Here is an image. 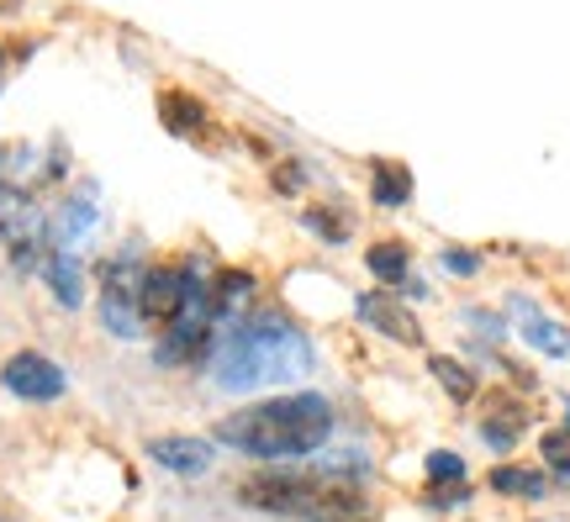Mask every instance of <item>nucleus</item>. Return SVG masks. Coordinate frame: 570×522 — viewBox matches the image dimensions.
Segmentation results:
<instances>
[{
    "label": "nucleus",
    "instance_id": "obj_14",
    "mask_svg": "<svg viewBox=\"0 0 570 522\" xmlns=\"http://www.w3.org/2000/svg\"><path fill=\"white\" fill-rule=\"evenodd\" d=\"M487 485L497 491V496H523V502H539V496H550V481H544V470H529V464H497Z\"/></svg>",
    "mask_w": 570,
    "mask_h": 522
},
{
    "label": "nucleus",
    "instance_id": "obj_3",
    "mask_svg": "<svg viewBox=\"0 0 570 522\" xmlns=\"http://www.w3.org/2000/svg\"><path fill=\"white\" fill-rule=\"evenodd\" d=\"M142 322H159V333L169 322L185 317V264H148L138 285Z\"/></svg>",
    "mask_w": 570,
    "mask_h": 522
},
{
    "label": "nucleus",
    "instance_id": "obj_13",
    "mask_svg": "<svg viewBox=\"0 0 570 522\" xmlns=\"http://www.w3.org/2000/svg\"><path fill=\"white\" fill-rule=\"evenodd\" d=\"M248 296H254V275L248 269H223L212 280V322H233L244 312Z\"/></svg>",
    "mask_w": 570,
    "mask_h": 522
},
{
    "label": "nucleus",
    "instance_id": "obj_15",
    "mask_svg": "<svg viewBox=\"0 0 570 522\" xmlns=\"http://www.w3.org/2000/svg\"><path fill=\"white\" fill-rule=\"evenodd\" d=\"M365 269L375 275V280L386 285V290H402V285L412 280V254L407 243H375L365 254Z\"/></svg>",
    "mask_w": 570,
    "mask_h": 522
},
{
    "label": "nucleus",
    "instance_id": "obj_18",
    "mask_svg": "<svg viewBox=\"0 0 570 522\" xmlns=\"http://www.w3.org/2000/svg\"><path fill=\"white\" fill-rule=\"evenodd\" d=\"M302 227H306V233H317L323 243H333V248H338V243H348V221L338 217V211H327V206H306Z\"/></svg>",
    "mask_w": 570,
    "mask_h": 522
},
{
    "label": "nucleus",
    "instance_id": "obj_23",
    "mask_svg": "<svg viewBox=\"0 0 570 522\" xmlns=\"http://www.w3.org/2000/svg\"><path fill=\"white\" fill-rule=\"evenodd\" d=\"M302 185V169L291 164V169H275V190H296Z\"/></svg>",
    "mask_w": 570,
    "mask_h": 522
},
{
    "label": "nucleus",
    "instance_id": "obj_17",
    "mask_svg": "<svg viewBox=\"0 0 570 522\" xmlns=\"http://www.w3.org/2000/svg\"><path fill=\"white\" fill-rule=\"evenodd\" d=\"M428 370H433V381L444 385L454 402H470V396H475V375H470L460 360H449V354H433V360H428Z\"/></svg>",
    "mask_w": 570,
    "mask_h": 522
},
{
    "label": "nucleus",
    "instance_id": "obj_2",
    "mask_svg": "<svg viewBox=\"0 0 570 522\" xmlns=\"http://www.w3.org/2000/svg\"><path fill=\"white\" fill-rule=\"evenodd\" d=\"M0 385H6L11 396H21V402L48 406V402H59L63 391H69V375H63V364H53L48 354L21 348V354H11V360L0 364Z\"/></svg>",
    "mask_w": 570,
    "mask_h": 522
},
{
    "label": "nucleus",
    "instance_id": "obj_4",
    "mask_svg": "<svg viewBox=\"0 0 570 522\" xmlns=\"http://www.w3.org/2000/svg\"><path fill=\"white\" fill-rule=\"evenodd\" d=\"M212 327L217 322H169L159 333V343H154V364L159 370H185V364H212Z\"/></svg>",
    "mask_w": 570,
    "mask_h": 522
},
{
    "label": "nucleus",
    "instance_id": "obj_6",
    "mask_svg": "<svg viewBox=\"0 0 570 522\" xmlns=\"http://www.w3.org/2000/svg\"><path fill=\"white\" fill-rule=\"evenodd\" d=\"M148 460L175 470V475H206L217 449L206 439H190V433H159V439H148Z\"/></svg>",
    "mask_w": 570,
    "mask_h": 522
},
{
    "label": "nucleus",
    "instance_id": "obj_9",
    "mask_svg": "<svg viewBox=\"0 0 570 522\" xmlns=\"http://www.w3.org/2000/svg\"><path fill=\"white\" fill-rule=\"evenodd\" d=\"M96 196L85 190V196H63V206L53 211L48 221V248H63V254H75V243H85V233L96 227Z\"/></svg>",
    "mask_w": 570,
    "mask_h": 522
},
{
    "label": "nucleus",
    "instance_id": "obj_7",
    "mask_svg": "<svg viewBox=\"0 0 570 522\" xmlns=\"http://www.w3.org/2000/svg\"><path fill=\"white\" fill-rule=\"evenodd\" d=\"M354 312H360V322H365L370 333H381V338H391V343H417V338H423V333H417V322H412V312H402L386 290H370V296H360V302H354Z\"/></svg>",
    "mask_w": 570,
    "mask_h": 522
},
{
    "label": "nucleus",
    "instance_id": "obj_16",
    "mask_svg": "<svg viewBox=\"0 0 570 522\" xmlns=\"http://www.w3.org/2000/svg\"><path fill=\"white\" fill-rule=\"evenodd\" d=\"M523 422H529V412L518 402H502V412H491L487 422H481V439L497 449V454H508L512 443H518V433H523Z\"/></svg>",
    "mask_w": 570,
    "mask_h": 522
},
{
    "label": "nucleus",
    "instance_id": "obj_19",
    "mask_svg": "<svg viewBox=\"0 0 570 522\" xmlns=\"http://www.w3.org/2000/svg\"><path fill=\"white\" fill-rule=\"evenodd\" d=\"M423 470H428V481L433 485H465V460H460V454H449V449H433Z\"/></svg>",
    "mask_w": 570,
    "mask_h": 522
},
{
    "label": "nucleus",
    "instance_id": "obj_21",
    "mask_svg": "<svg viewBox=\"0 0 570 522\" xmlns=\"http://www.w3.org/2000/svg\"><path fill=\"white\" fill-rule=\"evenodd\" d=\"M444 269H449V275H475V269H481V259H475V254H465V248H449Z\"/></svg>",
    "mask_w": 570,
    "mask_h": 522
},
{
    "label": "nucleus",
    "instance_id": "obj_22",
    "mask_svg": "<svg viewBox=\"0 0 570 522\" xmlns=\"http://www.w3.org/2000/svg\"><path fill=\"white\" fill-rule=\"evenodd\" d=\"M465 322H475L481 333H491V338H502V322L491 317V312H465Z\"/></svg>",
    "mask_w": 570,
    "mask_h": 522
},
{
    "label": "nucleus",
    "instance_id": "obj_8",
    "mask_svg": "<svg viewBox=\"0 0 570 522\" xmlns=\"http://www.w3.org/2000/svg\"><path fill=\"white\" fill-rule=\"evenodd\" d=\"M512 312H518V333H523V343L529 348H539L544 360H570V333L560 327L554 317H544L533 302H523V296H512Z\"/></svg>",
    "mask_w": 570,
    "mask_h": 522
},
{
    "label": "nucleus",
    "instance_id": "obj_5",
    "mask_svg": "<svg viewBox=\"0 0 570 522\" xmlns=\"http://www.w3.org/2000/svg\"><path fill=\"white\" fill-rule=\"evenodd\" d=\"M38 238H48V227H42L32 196H27L21 185L0 180V243H6V248H21V243H38Z\"/></svg>",
    "mask_w": 570,
    "mask_h": 522
},
{
    "label": "nucleus",
    "instance_id": "obj_1",
    "mask_svg": "<svg viewBox=\"0 0 570 522\" xmlns=\"http://www.w3.org/2000/svg\"><path fill=\"white\" fill-rule=\"evenodd\" d=\"M327 433H333V402L317 391H296L223 417L212 439L248 460H306L327 443Z\"/></svg>",
    "mask_w": 570,
    "mask_h": 522
},
{
    "label": "nucleus",
    "instance_id": "obj_20",
    "mask_svg": "<svg viewBox=\"0 0 570 522\" xmlns=\"http://www.w3.org/2000/svg\"><path fill=\"white\" fill-rule=\"evenodd\" d=\"M539 449H544V464H550L554 475H560V481H570V427H550Z\"/></svg>",
    "mask_w": 570,
    "mask_h": 522
},
{
    "label": "nucleus",
    "instance_id": "obj_11",
    "mask_svg": "<svg viewBox=\"0 0 570 522\" xmlns=\"http://www.w3.org/2000/svg\"><path fill=\"white\" fill-rule=\"evenodd\" d=\"M159 121L175 138H196L206 127V101L190 90H159Z\"/></svg>",
    "mask_w": 570,
    "mask_h": 522
},
{
    "label": "nucleus",
    "instance_id": "obj_10",
    "mask_svg": "<svg viewBox=\"0 0 570 522\" xmlns=\"http://www.w3.org/2000/svg\"><path fill=\"white\" fill-rule=\"evenodd\" d=\"M42 280H48V290H53V302H59L63 312H80V302H85V264L75 259V254L53 248L48 264H42Z\"/></svg>",
    "mask_w": 570,
    "mask_h": 522
},
{
    "label": "nucleus",
    "instance_id": "obj_12",
    "mask_svg": "<svg viewBox=\"0 0 570 522\" xmlns=\"http://www.w3.org/2000/svg\"><path fill=\"white\" fill-rule=\"evenodd\" d=\"M412 169L407 164H391V159H381V164H370V196H375V206H407L412 201Z\"/></svg>",
    "mask_w": 570,
    "mask_h": 522
}]
</instances>
